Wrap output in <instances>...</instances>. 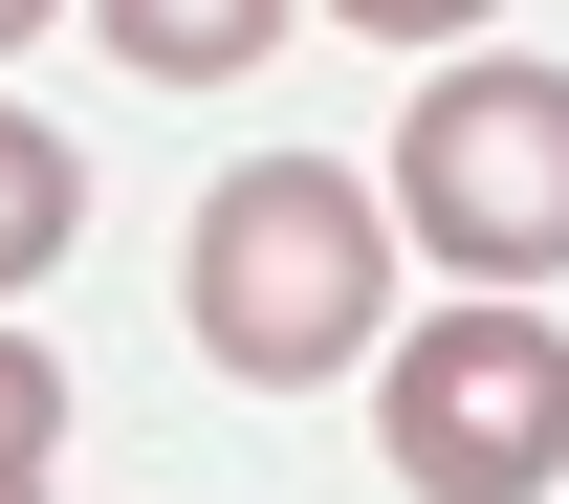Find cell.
I'll list each match as a JSON object with an SVG mask.
<instances>
[{"instance_id": "1", "label": "cell", "mask_w": 569, "mask_h": 504, "mask_svg": "<svg viewBox=\"0 0 569 504\" xmlns=\"http://www.w3.org/2000/svg\"><path fill=\"white\" fill-rule=\"evenodd\" d=\"M176 307H198V352L241 395H329V373L395 329V198L329 176V154H241L176 241Z\"/></svg>"}, {"instance_id": "2", "label": "cell", "mask_w": 569, "mask_h": 504, "mask_svg": "<svg viewBox=\"0 0 569 504\" xmlns=\"http://www.w3.org/2000/svg\"><path fill=\"white\" fill-rule=\"evenodd\" d=\"M395 219L438 241V286H548L569 264V67H438L417 110H395Z\"/></svg>"}, {"instance_id": "3", "label": "cell", "mask_w": 569, "mask_h": 504, "mask_svg": "<svg viewBox=\"0 0 569 504\" xmlns=\"http://www.w3.org/2000/svg\"><path fill=\"white\" fill-rule=\"evenodd\" d=\"M372 438H395L417 504H548V483H569V329L503 307V286H460L438 329H395Z\"/></svg>"}, {"instance_id": "4", "label": "cell", "mask_w": 569, "mask_h": 504, "mask_svg": "<svg viewBox=\"0 0 569 504\" xmlns=\"http://www.w3.org/2000/svg\"><path fill=\"white\" fill-rule=\"evenodd\" d=\"M88 22H110L132 88H241V67L284 45V0H88Z\"/></svg>"}, {"instance_id": "5", "label": "cell", "mask_w": 569, "mask_h": 504, "mask_svg": "<svg viewBox=\"0 0 569 504\" xmlns=\"http://www.w3.org/2000/svg\"><path fill=\"white\" fill-rule=\"evenodd\" d=\"M67 241H88V154L44 132V110H0V307L44 286V264H67Z\"/></svg>"}, {"instance_id": "6", "label": "cell", "mask_w": 569, "mask_h": 504, "mask_svg": "<svg viewBox=\"0 0 569 504\" xmlns=\"http://www.w3.org/2000/svg\"><path fill=\"white\" fill-rule=\"evenodd\" d=\"M44 461H67V352L0 329V483H44Z\"/></svg>"}, {"instance_id": "7", "label": "cell", "mask_w": 569, "mask_h": 504, "mask_svg": "<svg viewBox=\"0 0 569 504\" xmlns=\"http://www.w3.org/2000/svg\"><path fill=\"white\" fill-rule=\"evenodd\" d=\"M329 22H372V45H460L482 0H329Z\"/></svg>"}, {"instance_id": "8", "label": "cell", "mask_w": 569, "mask_h": 504, "mask_svg": "<svg viewBox=\"0 0 569 504\" xmlns=\"http://www.w3.org/2000/svg\"><path fill=\"white\" fill-rule=\"evenodd\" d=\"M44 22H67V0H0V45H44Z\"/></svg>"}, {"instance_id": "9", "label": "cell", "mask_w": 569, "mask_h": 504, "mask_svg": "<svg viewBox=\"0 0 569 504\" xmlns=\"http://www.w3.org/2000/svg\"><path fill=\"white\" fill-rule=\"evenodd\" d=\"M0 504H44V483H0Z\"/></svg>"}]
</instances>
